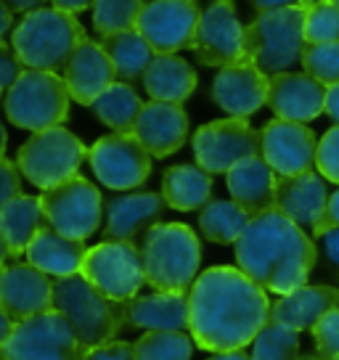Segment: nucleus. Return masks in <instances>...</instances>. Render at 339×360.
I'll use <instances>...</instances> for the list:
<instances>
[{"label":"nucleus","instance_id":"53","mask_svg":"<svg viewBox=\"0 0 339 360\" xmlns=\"http://www.w3.org/2000/svg\"><path fill=\"white\" fill-rule=\"evenodd\" d=\"M11 257V252H8V244H6V238L0 233V270L6 268V259Z\"/></svg>","mask_w":339,"mask_h":360},{"label":"nucleus","instance_id":"16","mask_svg":"<svg viewBox=\"0 0 339 360\" xmlns=\"http://www.w3.org/2000/svg\"><path fill=\"white\" fill-rule=\"evenodd\" d=\"M262 133V159L273 167L279 178H297L313 172L318 154L316 133L300 122L271 120L260 130Z\"/></svg>","mask_w":339,"mask_h":360},{"label":"nucleus","instance_id":"20","mask_svg":"<svg viewBox=\"0 0 339 360\" xmlns=\"http://www.w3.org/2000/svg\"><path fill=\"white\" fill-rule=\"evenodd\" d=\"M326 103V85H321L307 72H281L271 77L268 106L279 120L307 124L321 117Z\"/></svg>","mask_w":339,"mask_h":360},{"label":"nucleus","instance_id":"32","mask_svg":"<svg viewBox=\"0 0 339 360\" xmlns=\"http://www.w3.org/2000/svg\"><path fill=\"white\" fill-rule=\"evenodd\" d=\"M146 103L141 101L133 85L127 82H114L112 88L103 93L98 101L93 103V112L106 127H112L114 133L133 135L136 122Z\"/></svg>","mask_w":339,"mask_h":360},{"label":"nucleus","instance_id":"28","mask_svg":"<svg viewBox=\"0 0 339 360\" xmlns=\"http://www.w3.org/2000/svg\"><path fill=\"white\" fill-rule=\"evenodd\" d=\"M43 228H48V217L40 196L22 193V196H16L13 202H8L0 210V233L8 244L11 257H19L22 252L27 255L30 244L37 238V233Z\"/></svg>","mask_w":339,"mask_h":360},{"label":"nucleus","instance_id":"15","mask_svg":"<svg viewBox=\"0 0 339 360\" xmlns=\"http://www.w3.org/2000/svg\"><path fill=\"white\" fill-rule=\"evenodd\" d=\"M199 19L202 8L196 0H151L136 30L146 37L157 56H172L183 48H193Z\"/></svg>","mask_w":339,"mask_h":360},{"label":"nucleus","instance_id":"50","mask_svg":"<svg viewBox=\"0 0 339 360\" xmlns=\"http://www.w3.org/2000/svg\"><path fill=\"white\" fill-rule=\"evenodd\" d=\"M13 328H16V321H13L8 313H3V310H0V352H3V347H6V345H8Z\"/></svg>","mask_w":339,"mask_h":360},{"label":"nucleus","instance_id":"26","mask_svg":"<svg viewBox=\"0 0 339 360\" xmlns=\"http://www.w3.org/2000/svg\"><path fill=\"white\" fill-rule=\"evenodd\" d=\"M339 307V292L331 286H302L292 294H283L281 300L271 304V321L286 328L313 331L316 323L326 313Z\"/></svg>","mask_w":339,"mask_h":360},{"label":"nucleus","instance_id":"49","mask_svg":"<svg viewBox=\"0 0 339 360\" xmlns=\"http://www.w3.org/2000/svg\"><path fill=\"white\" fill-rule=\"evenodd\" d=\"M8 8H11L13 13H32V11H37V8H43V3L46 0H3Z\"/></svg>","mask_w":339,"mask_h":360},{"label":"nucleus","instance_id":"7","mask_svg":"<svg viewBox=\"0 0 339 360\" xmlns=\"http://www.w3.org/2000/svg\"><path fill=\"white\" fill-rule=\"evenodd\" d=\"M69 101L72 96L61 75L24 69L6 93V117L16 127L43 133L67 122Z\"/></svg>","mask_w":339,"mask_h":360},{"label":"nucleus","instance_id":"35","mask_svg":"<svg viewBox=\"0 0 339 360\" xmlns=\"http://www.w3.org/2000/svg\"><path fill=\"white\" fill-rule=\"evenodd\" d=\"M143 8H146L143 0H96V6H93V27L101 37L136 30Z\"/></svg>","mask_w":339,"mask_h":360},{"label":"nucleus","instance_id":"6","mask_svg":"<svg viewBox=\"0 0 339 360\" xmlns=\"http://www.w3.org/2000/svg\"><path fill=\"white\" fill-rule=\"evenodd\" d=\"M307 6H289L279 11L260 13L244 27V53L247 61L265 72L281 75L302 58L305 48Z\"/></svg>","mask_w":339,"mask_h":360},{"label":"nucleus","instance_id":"33","mask_svg":"<svg viewBox=\"0 0 339 360\" xmlns=\"http://www.w3.org/2000/svg\"><path fill=\"white\" fill-rule=\"evenodd\" d=\"M249 217L234 199H212L204 210H199V231L212 244H236L247 231Z\"/></svg>","mask_w":339,"mask_h":360},{"label":"nucleus","instance_id":"56","mask_svg":"<svg viewBox=\"0 0 339 360\" xmlns=\"http://www.w3.org/2000/svg\"><path fill=\"white\" fill-rule=\"evenodd\" d=\"M302 6H318V3H326V0H300Z\"/></svg>","mask_w":339,"mask_h":360},{"label":"nucleus","instance_id":"57","mask_svg":"<svg viewBox=\"0 0 339 360\" xmlns=\"http://www.w3.org/2000/svg\"><path fill=\"white\" fill-rule=\"evenodd\" d=\"M328 3H334V6H337V8H339V0H328Z\"/></svg>","mask_w":339,"mask_h":360},{"label":"nucleus","instance_id":"18","mask_svg":"<svg viewBox=\"0 0 339 360\" xmlns=\"http://www.w3.org/2000/svg\"><path fill=\"white\" fill-rule=\"evenodd\" d=\"M61 77L67 82L72 101L82 103V106H93L117 82V69H114L109 53L103 51V45L85 37L75 48Z\"/></svg>","mask_w":339,"mask_h":360},{"label":"nucleus","instance_id":"4","mask_svg":"<svg viewBox=\"0 0 339 360\" xmlns=\"http://www.w3.org/2000/svg\"><path fill=\"white\" fill-rule=\"evenodd\" d=\"M85 32L75 13L58 8H37L22 16L11 32V48L24 67L40 72H64Z\"/></svg>","mask_w":339,"mask_h":360},{"label":"nucleus","instance_id":"17","mask_svg":"<svg viewBox=\"0 0 339 360\" xmlns=\"http://www.w3.org/2000/svg\"><path fill=\"white\" fill-rule=\"evenodd\" d=\"M0 310L22 323L53 310V281L30 262H13L0 270Z\"/></svg>","mask_w":339,"mask_h":360},{"label":"nucleus","instance_id":"44","mask_svg":"<svg viewBox=\"0 0 339 360\" xmlns=\"http://www.w3.org/2000/svg\"><path fill=\"white\" fill-rule=\"evenodd\" d=\"M318 238H321V244H324L326 257L339 268V225H334V228H326V231H324Z\"/></svg>","mask_w":339,"mask_h":360},{"label":"nucleus","instance_id":"5","mask_svg":"<svg viewBox=\"0 0 339 360\" xmlns=\"http://www.w3.org/2000/svg\"><path fill=\"white\" fill-rule=\"evenodd\" d=\"M53 310L67 318L85 349L114 342L124 326L122 302L98 292L82 273L53 281Z\"/></svg>","mask_w":339,"mask_h":360},{"label":"nucleus","instance_id":"42","mask_svg":"<svg viewBox=\"0 0 339 360\" xmlns=\"http://www.w3.org/2000/svg\"><path fill=\"white\" fill-rule=\"evenodd\" d=\"M82 360H138L136 347L130 342H109V345H98V347L85 349Z\"/></svg>","mask_w":339,"mask_h":360},{"label":"nucleus","instance_id":"34","mask_svg":"<svg viewBox=\"0 0 339 360\" xmlns=\"http://www.w3.org/2000/svg\"><path fill=\"white\" fill-rule=\"evenodd\" d=\"M138 360H191L193 337L186 331H146L133 342Z\"/></svg>","mask_w":339,"mask_h":360},{"label":"nucleus","instance_id":"21","mask_svg":"<svg viewBox=\"0 0 339 360\" xmlns=\"http://www.w3.org/2000/svg\"><path fill=\"white\" fill-rule=\"evenodd\" d=\"M165 196L154 191H136L112 196L106 202V241H133L136 236L146 233L148 228L162 220L165 214Z\"/></svg>","mask_w":339,"mask_h":360},{"label":"nucleus","instance_id":"13","mask_svg":"<svg viewBox=\"0 0 339 360\" xmlns=\"http://www.w3.org/2000/svg\"><path fill=\"white\" fill-rule=\"evenodd\" d=\"M96 178L112 191H130L143 186L151 175V154L136 135L112 133L98 138L88 151Z\"/></svg>","mask_w":339,"mask_h":360},{"label":"nucleus","instance_id":"43","mask_svg":"<svg viewBox=\"0 0 339 360\" xmlns=\"http://www.w3.org/2000/svg\"><path fill=\"white\" fill-rule=\"evenodd\" d=\"M24 64L19 61V56L13 53V48H8L6 43H0V90H8L19 79V75L24 72Z\"/></svg>","mask_w":339,"mask_h":360},{"label":"nucleus","instance_id":"29","mask_svg":"<svg viewBox=\"0 0 339 360\" xmlns=\"http://www.w3.org/2000/svg\"><path fill=\"white\" fill-rule=\"evenodd\" d=\"M143 88L154 101L183 103L196 90V72L181 56H154L151 67L143 75Z\"/></svg>","mask_w":339,"mask_h":360},{"label":"nucleus","instance_id":"9","mask_svg":"<svg viewBox=\"0 0 339 360\" xmlns=\"http://www.w3.org/2000/svg\"><path fill=\"white\" fill-rule=\"evenodd\" d=\"M82 276L114 302H127L138 297L146 283V268L141 247L133 241H101L88 249L82 262Z\"/></svg>","mask_w":339,"mask_h":360},{"label":"nucleus","instance_id":"27","mask_svg":"<svg viewBox=\"0 0 339 360\" xmlns=\"http://www.w3.org/2000/svg\"><path fill=\"white\" fill-rule=\"evenodd\" d=\"M85 255H88L85 241L61 236L58 231L48 225L27 249V262L37 270H43L51 278H69V276L82 273Z\"/></svg>","mask_w":339,"mask_h":360},{"label":"nucleus","instance_id":"52","mask_svg":"<svg viewBox=\"0 0 339 360\" xmlns=\"http://www.w3.org/2000/svg\"><path fill=\"white\" fill-rule=\"evenodd\" d=\"M210 360H252V355H247L244 349H236V352H223V355H215Z\"/></svg>","mask_w":339,"mask_h":360},{"label":"nucleus","instance_id":"31","mask_svg":"<svg viewBox=\"0 0 339 360\" xmlns=\"http://www.w3.org/2000/svg\"><path fill=\"white\" fill-rule=\"evenodd\" d=\"M101 45L117 69V82H127V85L143 79L146 69L151 67V61L157 56L154 48L138 30L106 34V37H101Z\"/></svg>","mask_w":339,"mask_h":360},{"label":"nucleus","instance_id":"10","mask_svg":"<svg viewBox=\"0 0 339 360\" xmlns=\"http://www.w3.org/2000/svg\"><path fill=\"white\" fill-rule=\"evenodd\" d=\"M193 157L204 172L228 175L244 159L262 157V133L234 117L207 122L193 133Z\"/></svg>","mask_w":339,"mask_h":360},{"label":"nucleus","instance_id":"11","mask_svg":"<svg viewBox=\"0 0 339 360\" xmlns=\"http://www.w3.org/2000/svg\"><path fill=\"white\" fill-rule=\"evenodd\" d=\"M3 352L8 360H82L85 347L67 318L48 310L16 323Z\"/></svg>","mask_w":339,"mask_h":360},{"label":"nucleus","instance_id":"23","mask_svg":"<svg viewBox=\"0 0 339 360\" xmlns=\"http://www.w3.org/2000/svg\"><path fill=\"white\" fill-rule=\"evenodd\" d=\"M326 183L318 172H305L297 178H279L276 186V210L286 214L292 223H297L302 231H316L324 223L328 207Z\"/></svg>","mask_w":339,"mask_h":360},{"label":"nucleus","instance_id":"38","mask_svg":"<svg viewBox=\"0 0 339 360\" xmlns=\"http://www.w3.org/2000/svg\"><path fill=\"white\" fill-rule=\"evenodd\" d=\"M305 43H339V8L334 3L326 0V3H318V6H307Z\"/></svg>","mask_w":339,"mask_h":360},{"label":"nucleus","instance_id":"55","mask_svg":"<svg viewBox=\"0 0 339 360\" xmlns=\"http://www.w3.org/2000/svg\"><path fill=\"white\" fill-rule=\"evenodd\" d=\"M297 360H326L324 355H302V358H297Z\"/></svg>","mask_w":339,"mask_h":360},{"label":"nucleus","instance_id":"51","mask_svg":"<svg viewBox=\"0 0 339 360\" xmlns=\"http://www.w3.org/2000/svg\"><path fill=\"white\" fill-rule=\"evenodd\" d=\"M11 24H13V11L0 0V43H3V34L11 30Z\"/></svg>","mask_w":339,"mask_h":360},{"label":"nucleus","instance_id":"41","mask_svg":"<svg viewBox=\"0 0 339 360\" xmlns=\"http://www.w3.org/2000/svg\"><path fill=\"white\" fill-rule=\"evenodd\" d=\"M22 196V169L11 159L0 157V210Z\"/></svg>","mask_w":339,"mask_h":360},{"label":"nucleus","instance_id":"54","mask_svg":"<svg viewBox=\"0 0 339 360\" xmlns=\"http://www.w3.org/2000/svg\"><path fill=\"white\" fill-rule=\"evenodd\" d=\"M6 146H8V133H6V127L0 124V157L6 154Z\"/></svg>","mask_w":339,"mask_h":360},{"label":"nucleus","instance_id":"37","mask_svg":"<svg viewBox=\"0 0 339 360\" xmlns=\"http://www.w3.org/2000/svg\"><path fill=\"white\" fill-rule=\"evenodd\" d=\"M302 67L313 79L321 85H337L339 82V43H324L310 45L305 43L302 48Z\"/></svg>","mask_w":339,"mask_h":360},{"label":"nucleus","instance_id":"46","mask_svg":"<svg viewBox=\"0 0 339 360\" xmlns=\"http://www.w3.org/2000/svg\"><path fill=\"white\" fill-rule=\"evenodd\" d=\"M324 112H326L328 117L339 124V82L326 88V103H324Z\"/></svg>","mask_w":339,"mask_h":360},{"label":"nucleus","instance_id":"47","mask_svg":"<svg viewBox=\"0 0 339 360\" xmlns=\"http://www.w3.org/2000/svg\"><path fill=\"white\" fill-rule=\"evenodd\" d=\"M252 6L260 13L279 11V8H289V6H302L300 0H252Z\"/></svg>","mask_w":339,"mask_h":360},{"label":"nucleus","instance_id":"3","mask_svg":"<svg viewBox=\"0 0 339 360\" xmlns=\"http://www.w3.org/2000/svg\"><path fill=\"white\" fill-rule=\"evenodd\" d=\"M146 281L157 292L186 294L196 283L202 262L199 236L183 223H157L141 241Z\"/></svg>","mask_w":339,"mask_h":360},{"label":"nucleus","instance_id":"14","mask_svg":"<svg viewBox=\"0 0 339 360\" xmlns=\"http://www.w3.org/2000/svg\"><path fill=\"white\" fill-rule=\"evenodd\" d=\"M193 53L202 67H234L247 61L244 53V27L236 16L234 0H212L202 11Z\"/></svg>","mask_w":339,"mask_h":360},{"label":"nucleus","instance_id":"24","mask_svg":"<svg viewBox=\"0 0 339 360\" xmlns=\"http://www.w3.org/2000/svg\"><path fill=\"white\" fill-rule=\"evenodd\" d=\"M228 191L231 199L249 214H257L276 210V186H279V175L262 157L244 159L241 165L231 169L226 175Z\"/></svg>","mask_w":339,"mask_h":360},{"label":"nucleus","instance_id":"30","mask_svg":"<svg viewBox=\"0 0 339 360\" xmlns=\"http://www.w3.org/2000/svg\"><path fill=\"white\" fill-rule=\"evenodd\" d=\"M162 196L167 207L191 212L212 202V175L199 165H175L162 175Z\"/></svg>","mask_w":339,"mask_h":360},{"label":"nucleus","instance_id":"8","mask_svg":"<svg viewBox=\"0 0 339 360\" xmlns=\"http://www.w3.org/2000/svg\"><path fill=\"white\" fill-rule=\"evenodd\" d=\"M88 151L91 148H85V143L75 133L64 127H51L43 133H34L27 143H22L16 165L34 188L51 191L77 175Z\"/></svg>","mask_w":339,"mask_h":360},{"label":"nucleus","instance_id":"25","mask_svg":"<svg viewBox=\"0 0 339 360\" xmlns=\"http://www.w3.org/2000/svg\"><path fill=\"white\" fill-rule=\"evenodd\" d=\"M188 294L157 292L122 302L124 326L146 331H183L188 328Z\"/></svg>","mask_w":339,"mask_h":360},{"label":"nucleus","instance_id":"39","mask_svg":"<svg viewBox=\"0 0 339 360\" xmlns=\"http://www.w3.org/2000/svg\"><path fill=\"white\" fill-rule=\"evenodd\" d=\"M316 167L318 175L328 183H339V124L324 133L318 141V154H316Z\"/></svg>","mask_w":339,"mask_h":360},{"label":"nucleus","instance_id":"58","mask_svg":"<svg viewBox=\"0 0 339 360\" xmlns=\"http://www.w3.org/2000/svg\"><path fill=\"white\" fill-rule=\"evenodd\" d=\"M0 360H8V358H6V352H0Z\"/></svg>","mask_w":339,"mask_h":360},{"label":"nucleus","instance_id":"1","mask_svg":"<svg viewBox=\"0 0 339 360\" xmlns=\"http://www.w3.org/2000/svg\"><path fill=\"white\" fill-rule=\"evenodd\" d=\"M188 328L193 342L207 352H236L271 321L268 292L244 270L217 265L204 270L188 294Z\"/></svg>","mask_w":339,"mask_h":360},{"label":"nucleus","instance_id":"2","mask_svg":"<svg viewBox=\"0 0 339 360\" xmlns=\"http://www.w3.org/2000/svg\"><path fill=\"white\" fill-rule=\"evenodd\" d=\"M238 270L273 294H292L307 286L316 268V244L279 210L252 217L236 244Z\"/></svg>","mask_w":339,"mask_h":360},{"label":"nucleus","instance_id":"45","mask_svg":"<svg viewBox=\"0 0 339 360\" xmlns=\"http://www.w3.org/2000/svg\"><path fill=\"white\" fill-rule=\"evenodd\" d=\"M334 225H339V191L331 193V199H328V207H326V217H324V223H321L316 231H313V236H321L326 228H334Z\"/></svg>","mask_w":339,"mask_h":360},{"label":"nucleus","instance_id":"40","mask_svg":"<svg viewBox=\"0 0 339 360\" xmlns=\"http://www.w3.org/2000/svg\"><path fill=\"white\" fill-rule=\"evenodd\" d=\"M313 339H316L318 355L326 360H339V307L326 313L313 328Z\"/></svg>","mask_w":339,"mask_h":360},{"label":"nucleus","instance_id":"36","mask_svg":"<svg viewBox=\"0 0 339 360\" xmlns=\"http://www.w3.org/2000/svg\"><path fill=\"white\" fill-rule=\"evenodd\" d=\"M300 334L276 321H268L252 342V360H297Z\"/></svg>","mask_w":339,"mask_h":360},{"label":"nucleus","instance_id":"19","mask_svg":"<svg viewBox=\"0 0 339 360\" xmlns=\"http://www.w3.org/2000/svg\"><path fill=\"white\" fill-rule=\"evenodd\" d=\"M268 90H271V77L255 64L241 61L220 69V75L212 82V98L228 117L247 120L262 103H268Z\"/></svg>","mask_w":339,"mask_h":360},{"label":"nucleus","instance_id":"12","mask_svg":"<svg viewBox=\"0 0 339 360\" xmlns=\"http://www.w3.org/2000/svg\"><path fill=\"white\" fill-rule=\"evenodd\" d=\"M40 202H43V210H46L48 225L53 231H58L61 236L85 241L101 225V191L82 175H75L72 180L61 183L51 191H43Z\"/></svg>","mask_w":339,"mask_h":360},{"label":"nucleus","instance_id":"22","mask_svg":"<svg viewBox=\"0 0 339 360\" xmlns=\"http://www.w3.org/2000/svg\"><path fill=\"white\" fill-rule=\"evenodd\" d=\"M133 135L143 143V148L151 157L165 159L175 151H181V146L186 143L188 117L181 109V103L148 101L138 117Z\"/></svg>","mask_w":339,"mask_h":360},{"label":"nucleus","instance_id":"48","mask_svg":"<svg viewBox=\"0 0 339 360\" xmlns=\"http://www.w3.org/2000/svg\"><path fill=\"white\" fill-rule=\"evenodd\" d=\"M51 3H53V8L67 11V13H77V11H85V8L96 6V0H51Z\"/></svg>","mask_w":339,"mask_h":360}]
</instances>
